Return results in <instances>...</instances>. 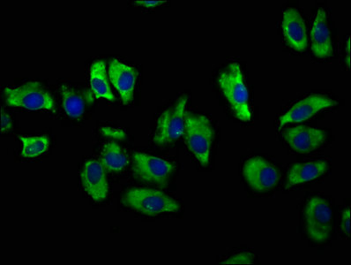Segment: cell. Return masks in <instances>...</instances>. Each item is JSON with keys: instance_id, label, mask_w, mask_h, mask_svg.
Here are the masks:
<instances>
[{"instance_id": "1", "label": "cell", "mask_w": 351, "mask_h": 265, "mask_svg": "<svg viewBox=\"0 0 351 265\" xmlns=\"http://www.w3.org/2000/svg\"><path fill=\"white\" fill-rule=\"evenodd\" d=\"M217 83L236 118L244 122H250L252 110L249 92L240 65L236 62L228 65L218 76Z\"/></svg>"}, {"instance_id": "2", "label": "cell", "mask_w": 351, "mask_h": 265, "mask_svg": "<svg viewBox=\"0 0 351 265\" xmlns=\"http://www.w3.org/2000/svg\"><path fill=\"white\" fill-rule=\"evenodd\" d=\"M184 141L189 149L202 166H208L210 159L215 129L210 120L202 114L184 113Z\"/></svg>"}, {"instance_id": "3", "label": "cell", "mask_w": 351, "mask_h": 265, "mask_svg": "<svg viewBox=\"0 0 351 265\" xmlns=\"http://www.w3.org/2000/svg\"><path fill=\"white\" fill-rule=\"evenodd\" d=\"M122 205L147 216L178 214L180 203L162 191L132 187L122 196Z\"/></svg>"}, {"instance_id": "4", "label": "cell", "mask_w": 351, "mask_h": 265, "mask_svg": "<svg viewBox=\"0 0 351 265\" xmlns=\"http://www.w3.org/2000/svg\"><path fill=\"white\" fill-rule=\"evenodd\" d=\"M304 232L308 238L317 243H324L330 238L332 211L330 205L320 196H313L304 208Z\"/></svg>"}, {"instance_id": "5", "label": "cell", "mask_w": 351, "mask_h": 265, "mask_svg": "<svg viewBox=\"0 0 351 265\" xmlns=\"http://www.w3.org/2000/svg\"><path fill=\"white\" fill-rule=\"evenodd\" d=\"M5 103L12 107L32 111H55V101L50 91L38 82H26L18 87L4 89Z\"/></svg>"}, {"instance_id": "6", "label": "cell", "mask_w": 351, "mask_h": 265, "mask_svg": "<svg viewBox=\"0 0 351 265\" xmlns=\"http://www.w3.org/2000/svg\"><path fill=\"white\" fill-rule=\"evenodd\" d=\"M189 97L178 98L173 106L167 108L158 117L153 143L157 146H166L180 139L184 132V113Z\"/></svg>"}, {"instance_id": "7", "label": "cell", "mask_w": 351, "mask_h": 265, "mask_svg": "<svg viewBox=\"0 0 351 265\" xmlns=\"http://www.w3.org/2000/svg\"><path fill=\"white\" fill-rule=\"evenodd\" d=\"M175 169L174 164L165 159L143 152L134 154L132 171L138 180L145 183L165 186Z\"/></svg>"}, {"instance_id": "8", "label": "cell", "mask_w": 351, "mask_h": 265, "mask_svg": "<svg viewBox=\"0 0 351 265\" xmlns=\"http://www.w3.org/2000/svg\"><path fill=\"white\" fill-rule=\"evenodd\" d=\"M243 175L249 186L260 193L272 190L280 181V172L276 166L258 156L245 163Z\"/></svg>"}, {"instance_id": "9", "label": "cell", "mask_w": 351, "mask_h": 265, "mask_svg": "<svg viewBox=\"0 0 351 265\" xmlns=\"http://www.w3.org/2000/svg\"><path fill=\"white\" fill-rule=\"evenodd\" d=\"M337 104V101L328 95L320 94L308 95L297 102L289 108L287 112L280 117L279 126L282 128L286 124L304 122L322 111L332 109Z\"/></svg>"}, {"instance_id": "10", "label": "cell", "mask_w": 351, "mask_h": 265, "mask_svg": "<svg viewBox=\"0 0 351 265\" xmlns=\"http://www.w3.org/2000/svg\"><path fill=\"white\" fill-rule=\"evenodd\" d=\"M283 139L292 150L309 153L319 149L326 140L324 130L308 126H298L283 131Z\"/></svg>"}, {"instance_id": "11", "label": "cell", "mask_w": 351, "mask_h": 265, "mask_svg": "<svg viewBox=\"0 0 351 265\" xmlns=\"http://www.w3.org/2000/svg\"><path fill=\"white\" fill-rule=\"evenodd\" d=\"M81 180L83 189L95 203L104 201L109 194L104 168L97 160L90 159L83 166Z\"/></svg>"}, {"instance_id": "12", "label": "cell", "mask_w": 351, "mask_h": 265, "mask_svg": "<svg viewBox=\"0 0 351 265\" xmlns=\"http://www.w3.org/2000/svg\"><path fill=\"white\" fill-rule=\"evenodd\" d=\"M108 73H109L110 82L119 91L123 104L131 103L134 97L135 85H136V69L114 58L110 61Z\"/></svg>"}, {"instance_id": "13", "label": "cell", "mask_w": 351, "mask_h": 265, "mask_svg": "<svg viewBox=\"0 0 351 265\" xmlns=\"http://www.w3.org/2000/svg\"><path fill=\"white\" fill-rule=\"evenodd\" d=\"M282 29L285 42L294 51H304L307 48L306 23L300 11L289 8L283 12Z\"/></svg>"}, {"instance_id": "14", "label": "cell", "mask_w": 351, "mask_h": 265, "mask_svg": "<svg viewBox=\"0 0 351 265\" xmlns=\"http://www.w3.org/2000/svg\"><path fill=\"white\" fill-rule=\"evenodd\" d=\"M311 48L314 56L319 58L330 57L332 45L328 16L324 9L320 8L314 18L311 30Z\"/></svg>"}, {"instance_id": "15", "label": "cell", "mask_w": 351, "mask_h": 265, "mask_svg": "<svg viewBox=\"0 0 351 265\" xmlns=\"http://www.w3.org/2000/svg\"><path fill=\"white\" fill-rule=\"evenodd\" d=\"M328 164L323 160H314L307 163H298L291 168L288 174L286 189L295 185L309 183L326 174Z\"/></svg>"}, {"instance_id": "16", "label": "cell", "mask_w": 351, "mask_h": 265, "mask_svg": "<svg viewBox=\"0 0 351 265\" xmlns=\"http://www.w3.org/2000/svg\"><path fill=\"white\" fill-rule=\"evenodd\" d=\"M90 85L92 91L97 98H106L115 101L116 98L110 89L108 81L106 62L104 60H95L90 67Z\"/></svg>"}, {"instance_id": "17", "label": "cell", "mask_w": 351, "mask_h": 265, "mask_svg": "<svg viewBox=\"0 0 351 265\" xmlns=\"http://www.w3.org/2000/svg\"><path fill=\"white\" fill-rule=\"evenodd\" d=\"M101 163L106 170L119 172L128 164L124 150L115 141L104 144L101 153Z\"/></svg>"}, {"instance_id": "18", "label": "cell", "mask_w": 351, "mask_h": 265, "mask_svg": "<svg viewBox=\"0 0 351 265\" xmlns=\"http://www.w3.org/2000/svg\"><path fill=\"white\" fill-rule=\"evenodd\" d=\"M62 95L64 109L71 118L79 119L85 112V100L82 95L73 88L62 85L60 88Z\"/></svg>"}, {"instance_id": "19", "label": "cell", "mask_w": 351, "mask_h": 265, "mask_svg": "<svg viewBox=\"0 0 351 265\" xmlns=\"http://www.w3.org/2000/svg\"><path fill=\"white\" fill-rule=\"evenodd\" d=\"M23 143L21 156L26 159H35L47 152L50 149V139L46 135L43 137H19Z\"/></svg>"}, {"instance_id": "20", "label": "cell", "mask_w": 351, "mask_h": 265, "mask_svg": "<svg viewBox=\"0 0 351 265\" xmlns=\"http://www.w3.org/2000/svg\"><path fill=\"white\" fill-rule=\"evenodd\" d=\"M254 257L251 252H241L221 262V264H252Z\"/></svg>"}, {"instance_id": "21", "label": "cell", "mask_w": 351, "mask_h": 265, "mask_svg": "<svg viewBox=\"0 0 351 265\" xmlns=\"http://www.w3.org/2000/svg\"><path fill=\"white\" fill-rule=\"evenodd\" d=\"M101 134L104 137L112 138V139L124 141L126 139L125 132L121 129H116L106 126L101 128Z\"/></svg>"}, {"instance_id": "22", "label": "cell", "mask_w": 351, "mask_h": 265, "mask_svg": "<svg viewBox=\"0 0 351 265\" xmlns=\"http://www.w3.org/2000/svg\"><path fill=\"white\" fill-rule=\"evenodd\" d=\"M341 228L345 235H350V208H345L341 214Z\"/></svg>"}, {"instance_id": "23", "label": "cell", "mask_w": 351, "mask_h": 265, "mask_svg": "<svg viewBox=\"0 0 351 265\" xmlns=\"http://www.w3.org/2000/svg\"><path fill=\"white\" fill-rule=\"evenodd\" d=\"M13 128V123H12L11 117L8 114L5 113L4 111H2L1 114V132H5Z\"/></svg>"}, {"instance_id": "24", "label": "cell", "mask_w": 351, "mask_h": 265, "mask_svg": "<svg viewBox=\"0 0 351 265\" xmlns=\"http://www.w3.org/2000/svg\"><path fill=\"white\" fill-rule=\"evenodd\" d=\"M135 4L143 5L144 8H156L158 5L165 4V1L156 0V1H135Z\"/></svg>"}]
</instances>
